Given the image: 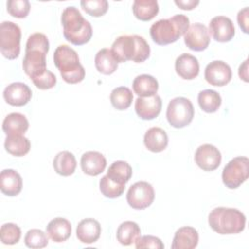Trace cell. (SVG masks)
Here are the masks:
<instances>
[{
    "label": "cell",
    "mask_w": 249,
    "mask_h": 249,
    "mask_svg": "<svg viewBox=\"0 0 249 249\" xmlns=\"http://www.w3.org/2000/svg\"><path fill=\"white\" fill-rule=\"evenodd\" d=\"M125 185L118 184L112 181L107 175H104L99 181V190L101 194L108 198H116L121 196L124 192Z\"/></svg>",
    "instance_id": "34"
},
{
    "label": "cell",
    "mask_w": 249,
    "mask_h": 249,
    "mask_svg": "<svg viewBox=\"0 0 249 249\" xmlns=\"http://www.w3.org/2000/svg\"><path fill=\"white\" fill-rule=\"evenodd\" d=\"M184 42L192 51H204L210 43V34L207 27L199 22L193 23L184 34Z\"/></svg>",
    "instance_id": "11"
},
{
    "label": "cell",
    "mask_w": 249,
    "mask_h": 249,
    "mask_svg": "<svg viewBox=\"0 0 249 249\" xmlns=\"http://www.w3.org/2000/svg\"><path fill=\"white\" fill-rule=\"evenodd\" d=\"M162 101L160 95L155 94L149 97H137L135 100V112L142 120H153L161 111Z\"/></svg>",
    "instance_id": "16"
},
{
    "label": "cell",
    "mask_w": 249,
    "mask_h": 249,
    "mask_svg": "<svg viewBox=\"0 0 249 249\" xmlns=\"http://www.w3.org/2000/svg\"><path fill=\"white\" fill-rule=\"evenodd\" d=\"M174 3L182 10H193L195 9L198 4V0H175Z\"/></svg>",
    "instance_id": "42"
},
{
    "label": "cell",
    "mask_w": 249,
    "mask_h": 249,
    "mask_svg": "<svg viewBox=\"0 0 249 249\" xmlns=\"http://www.w3.org/2000/svg\"><path fill=\"white\" fill-rule=\"evenodd\" d=\"M82 170L90 176H96L104 171L107 161L105 157L97 151H88L81 157Z\"/></svg>",
    "instance_id": "18"
},
{
    "label": "cell",
    "mask_w": 249,
    "mask_h": 249,
    "mask_svg": "<svg viewBox=\"0 0 249 249\" xmlns=\"http://www.w3.org/2000/svg\"><path fill=\"white\" fill-rule=\"evenodd\" d=\"M210 228L219 234H236L244 231L245 215L236 208L216 207L208 215Z\"/></svg>",
    "instance_id": "5"
},
{
    "label": "cell",
    "mask_w": 249,
    "mask_h": 249,
    "mask_svg": "<svg viewBox=\"0 0 249 249\" xmlns=\"http://www.w3.org/2000/svg\"><path fill=\"white\" fill-rule=\"evenodd\" d=\"M3 97L5 101L12 106H23L30 101L32 91L26 84L16 82L5 88Z\"/></svg>",
    "instance_id": "15"
},
{
    "label": "cell",
    "mask_w": 249,
    "mask_h": 249,
    "mask_svg": "<svg viewBox=\"0 0 249 249\" xmlns=\"http://www.w3.org/2000/svg\"><path fill=\"white\" fill-rule=\"evenodd\" d=\"M155 198L153 186L146 181H139L131 185L126 193V201L130 207L142 210L149 207Z\"/></svg>",
    "instance_id": "10"
},
{
    "label": "cell",
    "mask_w": 249,
    "mask_h": 249,
    "mask_svg": "<svg viewBox=\"0 0 249 249\" xmlns=\"http://www.w3.org/2000/svg\"><path fill=\"white\" fill-rule=\"evenodd\" d=\"M32 83L39 89H50L55 86L56 77L53 72L47 70L43 75L32 80Z\"/></svg>",
    "instance_id": "40"
},
{
    "label": "cell",
    "mask_w": 249,
    "mask_h": 249,
    "mask_svg": "<svg viewBox=\"0 0 249 249\" xmlns=\"http://www.w3.org/2000/svg\"><path fill=\"white\" fill-rule=\"evenodd\" d=\"M195 115V109L190 99L178 96L171 99L166 109V119L175 128H183L190 124Z\"/></svg>",
    "instance_id": "7"
},
{
    "label": "cell",
    "mask_w": 249,
    "mask_h": 249,
    "mask_svg": "<svg viewBox=\"0 0 249 249\" xmlns=\"http://www.w3.org/2000/svg\"><path fill=\"white\" fill-rule=\"evenodd\" d=\"M132 89L134 93H136L139 97H149L157 94L159 83L153 76L142 74L134 78L132 82Z\"/></svg>",
    "instance_id": "24"
},
{
    "label": "cell",
    "mask_w": 249,
    "mask_h": 249,
    "mask_svg": "<svg viewBox=\"0 0 249 249\" xmlns=\"http://www.w3.org/2000/svg\"><path fill=\"white\" fill-rule=\"evenodd\" d=\"M1 192L8 196H18L22 189V179L14 169H4L0 173Z\"/></svg>",
    "instance_id": "20"
},
{
    "label": "cell",
    "mask_w": 249,
    "mask_h": 249,
    "mask_svg": "<svg viewBox=\"0 0 249 249\" xmlns=\"http://www.w3.org/2000/svg\"><path fill=\"white\" fill-rule=\"evenodd\" d=\"M249 176V160L247 157H235L224 167L222 180L229 189H236L243 184Z\"/></svg>",
    "instance_id": "9"
},
{
    "label": "cell",
    "mask_w": 249,
    "mask_h": 249,
    "mask_svg": "<svg viewBox=\"0 0 249 249\" xmlns=\"http://www.w3.org/2000/svg\"><path fill=\"white\" fill-rule=\"evenodd\" d=\"M197 102L202 111L206 113H214L220 108L222 98L217 91L213 89H204L198 93Z\"/></svg>",
    "instance_id": "32"
},
{
    "label": "cell",
    "mask_w": 249,
    "mask_h": 249,
    "mask_svg": "<svg viewBox=\"0 0 249 249\" xmlns=\"http://www.w3.org/2000/svg\"><path fill=\"white\" fill-rule=\"evenodd\" d=\"M222 156L218 148L211 144L200 145L195 153V161L204 171H213L221 163Z\"/></svg>",
    "instance_id": "13"
},
{
    "label": "cell",
    "mask_w": 249,
    "mask_h": 249,
    "mask_svg": "<svg viewBox=\"0 0 249 249\" xmlns=\"http://www.w3.org/2000/svg\"><path fill=\"white\" fill-rule=\"evenodd\" d=\"M101 233L99 222L92 218L83 219L77 226L76 236L82 243L90 244L98 240Z\"/></svg>",
    "instance_id": "17"
},
{
    "label": "cell",
    "mask_w": 249,
    "mask_h": 249,
    "mask_svg": "<svg viewBox=\"0 0 249 249\" xmlns=\"http://www.w3.org/2000/svg\"><path fill=\"white\" fill-rule=\"evenodd\" d=\"M49 49L50 43L45 34L36 32L28 37L22 67L31 81L43 75L48 70L46 66V55Z\"/></svg>",
    "instance_id": "1"
},
{
    "label": "cell",
    "mask_w": 249,
    "mask_h": 249,
    "mask_svg": "<svg viewBox=\"0 0 249 249\" xmlns=\"http://www.w3.org/2000/svg\"><path fill=\"white\" fill-rule=\"evenodd\" d=\"M30 146L29 139L23 136V134H9L4 142L6 151L15 157L26 155L30 150Z\"/></svg>",
    "instance_id": "27"
},
{
    "label": "cell",
    "mask_w": 249,
    "mask_h": 249,
    "mask_svg": "<svg viewBox=\"0 0 249 249\" xmlns=\"http://www.w3.org/2000/svg\"><path fill=\"white\" fill-rule=\"evenodd\" d=\"M144 145L145 147L153 152H162L168 144V136L166 132L160 127H151L144 134Z\"/></svg>",
    "instance_id": "23"
},
{
    "label": "cell",
    "mask_w": 249,
    "mask_h": 249,
    "mask_svg": "<svg viewBox=\"0 0 249 249\" xmlns=\"http://www.w3.org/2000/svg\"><path fill=\"white\" fill-rule=\"evenodd\" d=\"M80 4L87 14L94 18L105 15L108 10L107 0H82Z\"/></svg>",
    "instance_id": "37"
},
{
    "label": "cell",
    "mask_w": 249,
    "mask_h": 249,
    "mask_svg": "<svg viewBox=\"0 0 249 249\" xmlns=\"http://www.w3.org/2000/svg\"><path fill=\"white\" fill-rule=\"evenodd\" d=\"M24 243L29 248L38 249L46 247L49 243V239L43 231L39 229H31L24 236Z\"/></svg>",
    "instance_id": "36"
},
{
    "label": "cell",
    "mask_w": 249,
    "mask_h": 249,
    "mask_svg": "<svg viewBox=\"0 0 249 249\" xmlns=\"http://www.w3.org/2000/svg\"><path fill=\"white\" fill-rule=\"evenodd\" d=\"M53 62L62 79L68 84H78L86 76L77 52L67 45L58 46L53 53Z\"/></svg>",
    "instance_id": "6"
},
{
    "label": "cell",
    "mask_w": 249,
    "mask_h": 249,
    "mask_svg": "<svg viewBox=\"0 0 249 249\" xmlns=\"http://www.w3.org/2000/svg\"><path fill=\"white\" fill-rule=\"evenodd\" d=\"M106 175L112 181L125 185L132 176V168L124 160H116L109 166Z\"/></svg>",
    "instance_id": "30"
},
{
    "label": "cell",
    "mask_w": 249,
    "mask_h": 249,
    "mask_svg": "<svg viewBox=\"0 0 249 249\" xmlns=\"http://www.w3.org/2000/svg\"><path fill=\"white\" fill-rule=\"evenodd\" d=\"M21 236L20 228L14 223H6L1 226L0 239L2 243L7 245H14L18 243Z\"/></svg>",
    "instance_id": "35"
},
{
    "label": "cell",
    "mask_w": 249,
    "mask_h": 249,
    "mask_svg": "<svg viewBox=\"0 0 249 249\" xmlns=\"http://www.w3.org/2000/svg\"><path fill=\"white\" fill-rule=\"evenodd\" d=\"M61 24L65 39L75 46L88 43L92 36V28L89 20L74 6L67 7L61 14Z\"/></svg>",
    "instance_id": "3"
},
{
    "label": "cell",
    "mask_w": 249,
    "mask_h": 249,
    "mask_svg": "<svg viewBox=\"0 0 249 249\" xmlns=\"http://www.w3.org/2000/svg\"><path fill=\"white\" fill-rule=\"evenodd\" d=\"M54 171L62 176H69L74 173L77 161L75 156L69 151H61L56 154L53 160Z\"/></svg>",
    "instance_id": "26"
},
{
    "label": "cell",
    "mask_w": 249,
    "mask_h": 249,
    "mask_svg": "<svg viewBox=\"0 0 249 249\" xmlns=\"http://www.w3.org/2000/svg\"><path fill=\"white\" fill-rule=\"evenodd\" d=\"M111 52L119 62L131 60L133 62H144L150 56V46L140 35H122L112 44Z\"/></svg>",
    "instance_id": "2"
},
{
    "label": "cell",
    "mask_w": 249,
    "mask_h": 249,
    "mask_svg": "<svg viewBox=\"0 0 249 249\" xmlns=\"http://www.w3.org/2000/svg\"><path fill=\"white\" fill-rule=\"evenodd\" d=\"M248 60H244L242 64H240L238 69V75L240 79H242L244 82H248Z\"/></svg>",
    "instance_id": "43"
},
{
    "label": "cell",
    "mask_w": 249,
    "mask_h": 249,
    "mask_svg": "<svg viewBox=\"0 0 249 249\" xmlns=\"http://www.w3.org/2000/svg\"><path fill=\"white\" fill-rule=\"evenodd\" d=\"M141 231L139 226L132 221L123 222L117 230V239L118 241L124 246H128L136 241L140 236Z\"/></svg>",
    "instance_id": "31"
},
{
    "label": "cell",
    "mask_w": 249,
    "mask_h": 249,
    "mask_svg": "<svg viewBox=\"0 0 249 249\" xmlns=\"http://www.w3.org/2000/svg\"><path fill=\"white\" fill-rule=\"evenodd\" d=\"M198 243L197 231L190 226L178 229L174 234L171 248L172 249H194Z\"/></svg>",
    "instance_id": "21"
},
{
    "label": "cell",
    "mask_w": 249,
    "mask_h": 249,
    "mask_svg": "<svg viewBox=\"0 0 249 249\" xmlns=\"http://www.w3.org/2000/svg\"><path fill=\"white\" fill-rule=\"evenodd\" d=\"M231 69L228 63L222 60H214L208 63L204 70L206 82L215 87H223L231 80Z\"/></svg>",
    "instance_id": "12"
},
{
    "label": "cell",
    "mask_w": 249,
    "mask_h": 249,
    "mask_svg": "<svg viewBox=\"0 0 249 249\" xmlns=\"http://www.w3.org/2000/svg\"><path fill=\"white\" fill-rule=\"evenodd\" d=\"M189 26V18L183 14H179L153 23L150 27V35L156 44L165 46L176 42L186 33Z\"/></svg>",
    "instance_id": "4"
},
{
    "label": "cell",
    "mask_w": 249,
    "mask_h": 249,
    "mask_svg": "<svg viewBox=\"0 0 249 249\" xmlns=\"http://www.w3.org/2000/svg\"><path fill=\"white\" fill-rule=\"evenodd\" d=\"M94 64L97 71L104 75H111L118 68V61L114 57L111 49L108 48H103L97 52L94 57Z\"/></svg>",
    "instance_id": "28"
},
{
    "label": "cell",
    "mask_w": 249,
    "mask_h": 249,
    "mask_svg": "<svg viewBox=\"0 0 249 249\" xmlns=\"http://www.w3.org/2000/svg\"><path fill=\"white\" fill-rule=\"evenodd\" d=\"M214 40L221 43H226L231 41L235 33L234 25L231 19L225 16L214 17L209 22L208 30Z\"/></svg>",
    "instance_id": "14"
},
{
    "label": "cell",
    "mask_w": 249,
    "mask_h": 249,
    "mask_svg": "<svg viewBox=\"0 0 249 249\" xmlns=\"http://www.w3.org/2000/svg\"><path fill=\"white\" fill-rule=\"evenodd\" d=\"M175 71L184 80H193L199 73V63L196 56L182 53L175 60Z\"/></svg>",
    "instance_id": "19"
},
{
    "label": "cell",
    "mask_w": 249,
    "mask_h": 249,
    "mask_svg": "<svg viewBox=\"0 0 249 249\" xmlns=\"http://www.w3.org/2000/svg\"><path fill=\"white\" fill-rule=\"evenodd\" d=\"M7 11L14 18H24L29 14L30 3L28 0H8Z\"/></svg>",
    "instance_id": "38"
},
{
    "label": "cell",
    "mask_w": 249,
    "mask_h": 249,
    "mask_svg": "<svg viewBox=\"0 0 249 249\" xmlns=\"http://www.w3.org/2000/svg\"><path fill=\"white\" fill-rule=\"evenodd\" d=\"M29 127L26 117L20 113L14 112L7 115L2 124L3 131L9 134H24Z\"/></svg>",
    "instance_id": "25"
},
{
    "label": "cell",
    "mask_w": 249,
    "mask_h": 249,
    "mask_svg": "<svg viewBox=\"0 0 249 249\" xmlns=\"http://www.w3.org/2000/svg\"><path fill=\"white\" fill-rule=\"evenodd\" d=\"M132 12L136 18L142 21H149L159 13L157 0H135L132 4Z\"/></svg>",
    "instance_id": "29"
},
{
    "label": "cell",
    "mask_w": 249,
    "mask_h": 249,
    "mask_svg": "<svg viewBox=\"0 0 249 249\" xmlns=\"http://www.w3.org/2000/svg\"><path fill=\"white\" fill-rule=\"evenodd\" d=\"M46 232L48 236L54 242L66 241L72 232V227L68 220L65 218L57 217L49 222Z\"/></svg>",
    "instance_id": "22"
},
{
    "label": "cell",
    "mask_w": 249,
    "mask_h": 249,
    "mask_svg": "<svg viewBox=\"0 0 249 249\" xmlns=\"http://www.w3.org/2000/svg\"><path fill=\"white\" fill-rule=\"evenodd\" d=\"M135 247L137 249H142V248L163 249L164 248V244L157 236H154V235H143V236H139L136 239Z\"/></svg>",
    "instance_id": "39"
},
{
    "label": "cell",
    "mask_w": 249,
    "mask_h": 249,
    "mask_svg": "<svg viewBox=\"0 0 249 249\" xmlns=\"http://www.w3.org/2000/svg\"><path fill=\"white\" fill-rule=\"evenodd\" d=\"M21 31L13 21H3L0 24V51L4 57L16 59L20 53Z\"/></svg>",
    "instance_id": "8"
},
{
    "label": "cell",
    "mask_w": 249,
    "mask_h": 249,
    "mask_svg": "<svg viewBox=\"0 0 249 249\" xmlns=\"http://www.w3.org/2000/svg\"><path fill=\"white\" fill-rule=\"evenodd\" d=\"M133 100L132 91L126 87L115 88L110 94V101L112 106L120 111L127 109Z\"/></svg>",
    "instance_id": "33"
},
{
    "label": "cell",
    "mask_w": 249,
    "mask_h": 249,
    "mask_svg": "<svg viewBox=\"0 0 249 249\" xmlns=\"http://www.w3.org/2000/svg\"><path fill=\"white\" fill-rule=\"evenodd\" d=\"M248 15H249L248 7L243 8L237 14V22L244 33H248Z\"/></svg>",
    "instance_id": "41"
}]
</instances>
